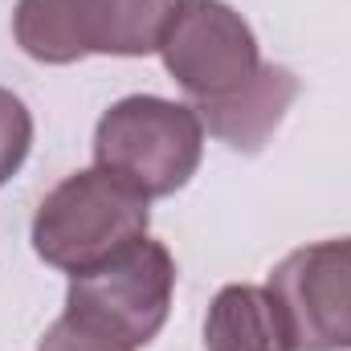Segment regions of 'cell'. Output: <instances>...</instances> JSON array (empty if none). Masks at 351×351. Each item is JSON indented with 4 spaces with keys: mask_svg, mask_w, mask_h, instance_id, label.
Returning <instances> with one entry per match:
<instances>
[{
    "mask_svg": "<svg viewBox=\"0 0 351 351\" xmlns=\"http://www.w3.org/2000/svg\"><path fill=\"white\" fill-rule=\"evenodd\" d=\"M294 351H351V237L286 254L269 274Z\"/></svg>",
    "mask_w": 351,
    "mask_h": 351,
    "instance_id": "cell-5",
    "label": "cell"
},
{
    "mask_svg": "<svg viewBox=\"0 0 351 351\" xmlns=\"http://www.w3.org/2000/svg\"><path fill=\"white\" fill-rule=\"evenodd\" d=\"M294 98H298L294 70L265 62L262 74L241 90L237 98H229L221 106H204L196 114L208 127V135H217L233 152L254 156V152H262L265 143H269V135L282 127V119H286V110H290Z\"/></svg>",
    "mask_w": 351,
    "mask_h": 351,
    "instance_id": "cell-6",
    "label": "cell"
},
{
    "mask_svg": "<svg viewBox=\"0 0 351 351\" xmlns=\"http://www.w3.org/2000/svg\"><path fill=\"white\" fill-rule=\"evenodd\" d=\"M37 351H135V343H127L119 331H110L106 323L90 319L82 311H62V319L41 335Z\"/></svg>",
    "mask_w": 351,
    "mask_h": 351,
    "instance_id": "cell-10",
    "label": "cell"
},
{
    "mask_svg": "<svg viewBox=\"0 0 351 351\" xmlns=\"http://www.w3.org/2000/svg\"><path fill=\"white\" fill-rule=\"evenodd\" d=\"M86 53L147 58L160 53L180 0H74Z\"/></svg>",
    "mask_w": 351,
    "mask_h": 351,
    "instance_id": "cell-8",
    "label": "cell"
},
{
    "mask_svg": "<svg viewBox=\"0 0 351 351\" xmlns=\"http://www.w3.org/2000/svg\"><path fill=\"white\" fill-rule=\"evenodd\" d=\"M204 351H294L269 286H221L204 315Z\"/></svg>",
    "mask_w": 351,
    "mask_h": 351,
    "instance_id": "cell-7",
    "label": "cell"
},
{
    "mask_svg": "<svg viewBox=\"0 0 351 351\" xmlns=\"http://www.w3.org/2000/svg\"><path fill=\"white\" fill-rule=\"evenodd\" d=\"M29 147H33V114L12 90L0 86V188L25 168Z\"/></svg>",
    "mask_w": 351,
    "mask_h": 351,
    "instance_id": "cell-11",
    "label": "cell"
},
{
    "mask_svg": "<svg viewBox=\"0 0 351 351\" xmlns=\"http://www.w3.org/2000/svg\"><path fill=\"white\" fill-rule=\"evenodd\" d=\"M204 156V123L188 102L160 94L119 98L94 127V168L119 176L139 196L180 192Z\"/></svg>",
    "mask_w": 351,
    "mask_h": 351,
    "instance_id": "cell-2",
    "label": "cell"
},
{
    "mask_svg": "<svg viewBox=\"0 0 351 351\" xmlns=\"http://www.w3.org/2000/svg\"><path fill=\"white\" fill-rule=\"evenodd\" d=\"M172 294L176 262L168 245L139 237L135 245H127L110 262L94 265L86 274H74L70 290H66V306L106 323L127 343L147 348L168 323Z\"/></svg>",
    "mask_w": 351,
    "mask_h": 351,
    "instance_id": "cell-4",
    "label": "cell"
},
{
    "mask_svg": "<svg viewBox=\"0 0 351 351\" xmlns=\"http://www.w3.org/2000/svg\"><path fill=\"white\" fill-rule=\"evenodd\" d=\"M160 58L176 86L192 98V110L237 98L265 66L250 21L225 0H180Z\"/></svg>",
    "mask_w": 351,
    "mask_h": 351,
    "instance_id": "cell-3",
    "label": "cell"
},
{
    "mask_svg": "<svg viewBox=\"0 0 351 351\" xmlns=\"http://www.w3.org/2000/svg\"><path fill=\"white\" fill-rule=\"evenodd\" d=\"M12 37L33 62L45 66H70L90 58L74 0H16Z\"/></svg>",
    "mask_w": 351,
    "mask_h": 351,
    "instance_id": "cell-9",
    "label": "cell"
},
{
    "mask_svg": "<svg viewBox=\"0 0 351 351\" xmlns=\"http://www.w3.org/2000/svg\"><path fill=\"white\" fill-rule=\"evenodd\" d=\"M152 200L139 196L119 176L86 168L66 176L33 217V250L37 258L62 274H86L94 265L110 262L152 225Z\"/></svg>",
    "mask_w": 351,
    "mask_h": 351,
    "instance_id": "cell-1",
    "label": "cell"
}]
</instances>
